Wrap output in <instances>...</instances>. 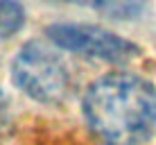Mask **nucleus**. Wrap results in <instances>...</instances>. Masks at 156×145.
<instances>
[{"label":"nucleus","mask_w":156,"mask_h":145,"mask_svg":"<svg viewBox=\"0 0 156 145\" xmlns=\"http://www.w3.org/2000/svg\"><path fill=\"white\" fill-rule=\"evenodd\" d=\"M88 129L106 145H143L156 132V89L140 75L109 73L84 93Z\"/></svg>","instance_id":"1"},{"label":"nucleus","mask_w":156,"mask_h":145,"mask_svg":"<svg viewBox=\"0 0 156 145\" xmlns=\"http://www.w3.org/2000/svg\"><path fill=\"white\" fill-rule=\"evenodd\" d=\"M12 82L41 104H59L73 89L70 71L63 59L41 41H30L16 52L12 61Z\"/></svg>","instance_id":"2"},{"label":"nucleus","mask_w":156,"mask_h":145,"mask_svg":"<svg viewBox=\"0 0 156 145\" xmlns=\"http://www.w3.org/2000/svg\"><path fill=\"white\" fill-rule=\"evenodd\" d=\"M9 125H12V111H9V98L0 86V145L9 134Z\"/></svg>","instance_id":"5"},{"label":"nucleus","mask_w":156,"mask_h":145,"mask_svg":"<svg viewBox=\"0 0 156 145\" xmlns=\"http://www.w3.org/2000/svg\"><path fill=\"white\" fill-rule=\"evenodd\" d=\"M48 39L57 48L75 55L93 57L109 63H127L140 57V48L125 36L98 25L84 23H52L45 27Z\"/></svg>","instance_id":"3"},{"label":"nucleus","mask_w":156,"mask_h":145,"mask_svg":"<svg viewBox=\"0 0 156 145\" xmlns=\"http://www.w3.org/2000/svg\"><path fill=\"white\" fill-rule=\"evenodd\" d=\"M25 23V9L18 0H0V39L16 34Z\"/></svg>","instance_id":"4"}]
</instances>
